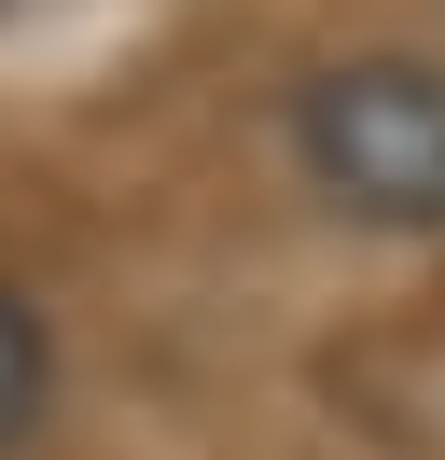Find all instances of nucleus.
<instances>
[{
  "mask_svg": "<svg viewBox=\"0 0 445 460\" xmlns=\"http://www.w3.org/2000/svg\"><path fill=\"white\" fill-rule=\"evenodd\" d=\"M292 154L348 224L432 237L445 224V57H334L292 98Z\"/></svg>",
  "mask_w": 445,
  "mask_h": 460,
  "instance_id": "obj_1",
  "label": "nucleus"
},
{
  "mask_svg": "<svg viewBox=\"0 0 445 460\" xmlns=\"http://www.w3.org/2000/svg\"><path fill=\"white\" fill-rule=\"evenodd\" d=\"M56 404V349H42V307H28L14 279H0V447H28Z\"/></svg>",
  "mask_w": 445,
  "mask_h": 460,
  "instance_id": "obj_2",
  "label": "nucleus"
}]
</instances>
